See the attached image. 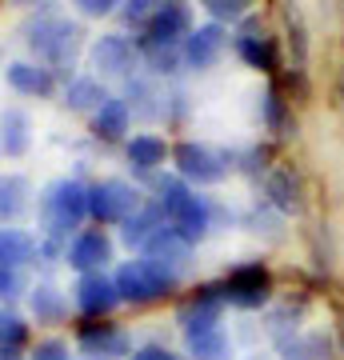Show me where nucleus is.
Returning a JSON list of instances; mask_svg holds the SVG:
<instances>
[{
    "label": "nucleus",
    "mask_w": 344,
    "mask_h": 360,
    "mask_svg": "<svg viewBox=\"0 0 344 360\" xmlns=\"http://www.w3.org/2000/svg\"><path fill=\"white\" fill-rule=\"evenodd\" d=\"M156 193H160L156 205H160V212H165L168 229L180 232L189 245H196V240L208 236L212 212H208V200L196 196V188H189L180 176H165V180H156Z\"/></svg>",
    "instance_id": "1"
},
{
    "label": "nucleus",
    "mask_w": 344,
    "mask_h": 360,
    "mask_svg": "<svg viewBox=\"0 0 344 360\" xmlns=\"http://www.w3.org/2000/svg\"><path fill=\"white\" fill-rule=\"evenodd\" d=\"M37 212H40V229L49 232L52 240H60L72 229H80V220L89 217V188L80 180H68V176L52 180L49 188L40 193Z\"/></svg>",
    "instance_id": "2"
},
{
    "label": "nucleus",
    "mask_w": 344,
    "mask_h": 360,
    "mask_svg": "<svg viewBox=\"0 0 344 360\" xmlns=\"http://www.w3.org/2000/svg\"><path fill=\"white\" fill-rule=\"evenodd\" d=\"M80 25H72V20H64V16H37L32 25L25 28V40L28 49L37 52L40 60H49L52 68H72V60H77L80 52Z\"/></svg>",
    "instance_id": "3"
},
{
    "label": "nucleus",
    "mask_w": 344,
    "mask_h": 360,
    "mask_svg": "<svg viewBox=\"0 0 344 360\" xmlns=\"http://www.w3.org/2000/svg\"><path fill=\"white\" fill-rule=\"evenodd\" d=\"M116 292H120V300H132V304H148V300H156V296H165L177 288L180 276H172V272H165L160 264H153V260H128V264H120L116 269Z\"/></svg>",
    "instance_id": "4"
},
{
    "label": "nucleus",
    "mask_w": 344,
    "mask_h": 360,
    "mask_svg": "<svg viewBox=\"0 0 344 360\" xmlns=\"http://www.w3.org/2000/svg\"><path fill=\"white\" fill-rule=\"evenodd\" d=\"M132 212H141V193L120 176H108L89 188V217L96 224H125Z\"/></svg>",
    "instance_id": "5"
},
{
    "label": "nucleus",
    "mask_w": 344,
    "mask_h": 360,
    "mask_svg": "<svg viewBox=\"0 0 344 360\" xmlns=\"http://www.w3.org/2000/svg\"><path fill=\"white\" fill-rule=\"evenodd\" d=\"M172 160H177L180 180H192V184H220L224 172H229L224 156L212 153L208 144H196V141H180L172 148Z\"/></svg>",
    "instance_id": "6"
},
{
    "label": "nucleus",
    "mask_w": 344,
    "mask_h": 360,
    "mask_svg": "<svg viewBox=\"0 0 344 360\" xmlns=\"http://www.w3.org/2000/svg\"><path fill=\"white\" fill-rule=\"evenodd\" d=\"M144 44H160V49H177L192 37V8L189 4H156L148 25H144Z\"/></svg>",
    "instance_id": "7"
},
{
    "label": "nucleus",
    "mask_w": 344,
    "mask_h": 360,
    "mask_svg": "<svg viewBox=\"0 0 344 360\" xmlns=\"http://www.w3.org/2000/svg\"><path fill=\"white\" fill-rule=\"evenodd\" d=\"M268 288H272V281H268V272L260 269V264H241V269L229 272L220 296H224L229 304H236V309H260L268 300Z\"/></svg>",
    "instance_id": "8"
},
{
    "label": "nucleus",
    "mask_w": 344,
    "mask_h": 360,
    "mask_svg": "<svg viewBox=\"0 0 344 360\" xmlns=\"http://www.w3.org/2000/svg\"><path fill=\"white\" fill-rule=\"evenodd\" d=\"M80 352L89 360H120V356H132V340L128 333L113 328V324H84L80 328Z\"/></svg>",
    "instance_id": "9"
},
{
    "label": "nucleus",
    "mask_w": 344,
    "mask_h": 360,
    "mask_svg": "<svg viewBox=\"0 0 344 360\" xmlns=\"http://www.w3.org/2000/svg\"><path fill=\"white\" fill-rule=\"evenodd\" d=\"M220 309H224V296H217L212 288H204V292H196L192 300L180 304L177 321L184 328V336H200V333L220 328Z\"/></svg>",
    "instance_id": "10"
},
{
    "label": "nucleus",
    "mask_w": 344,
    "mask_h": 360,
    "mask_svg": "<svg viewBox=\"0 0 344 360\" xmlns=\"http://www.w3.org/2000/svg\"><path fill=\"white\" fill-rule=\"evenodd\" d=\"M224 44H229V28L224 25H200V28H192V37L180 44V60L189 68H208V65H217Z\"/></svg>",
    "instance_id": "11"
},
{
    "label": "nucleus",
    "mask_w": 344,
    "mask_h": 360,
    "mask_svg": "<svg viewBox=\"0 0 344 360\" xmlns=\"http://www.w3.org/2000/svg\"><path fill=\"white\" fill-rule=\"evenodd\" d=\"M113 260V240L104 236V229L80 232L77 240L68 245V264L84 276V272H104V264Z\"/></svg>",
    "instance_id": "12"
},
{
    "label": "nucleus",
    "mask_w": 344,
    "mask_h": 360,
    "mask_svg": "<svg viewBox=\"0 0 344 360\" xmlns=\"http://www.w3.org/2000/svg\"><path fill=\"white\" fill-rule=\"evenodd\" d=\"M144 260H153V264H160L165 272H172V276H180V272L189 269V257H192V245L180 236V232H172V229H160L148 240V248L141 252Z\"/></svg>",
    "instance_id": "13"
},
{
    "label": "nucleus",
    "mask_w": 344,
    "mask_h": 360,
    "mask_svg": "<svg viewBox=\"0 0 344 360\" xmlns=\"http://www.w3.org/2000/svg\"><path fill=\"white\" fill-rule=\"evenodd\" d=\"M77 304H80V312H89V316L113 312L116 304H120L116 281L113 276H104V272H84V276L77 281Z\"/></svg>",
    "instance_id": "14"
},
{
    "label": "nucleus",
    "mask_w": 344,
    "mask_h": 360,
    "mask_svg": "<svg viewBox=\"0 0 344 360\" xmlns=\"http://www.w3.org/2000/svg\"><path fill=\"white\" fill-rule=\"evenodd\" d=\"M132 60H136V52H132L128 37H120V32H108V37H101L92 44V65H96L101 77H125L132 68Z\"/></svg>",
    "instance_id": "15"
},
{
    "label": "nucleus",
    "mask_w": 344,
    "mask_h": 360,
    "mask_svg": "<svg viewBox=\"0 0 344 360\" xmlns=\"http://www.w3.org/2000/svg\"><path fill=\"white\" fill-rule=\"evenodd\" d=\"M165 224H168V220H165V212H160V205H141V212H132V217L125 220L120 236H125L128 248L144 252V248H148V240H153Z\"/></svg>",
    "instance_id": "16"
},
{
    "label": "nucleus",
    "mask_w": 344,
    "mask_h": 360,
    "mask_svg": "<svg viewBox=\"0 0 344 360\" xmlns=\"http://www.w3.org/2000/svg\"><path fill=\"white\" fill-rule=\"evenodd\" d=\"M8 84L20 96H49L52 92V68L32 65V60H13L8 65Z\"/></svg>",
    "instance_id": "17"
},
{
    "label": "nucleus",
    "mask_w": 344,
    "mask_h": 360,
    "mask_svg": "<svg viewBox=\"0 0 344 360\" xmlns=\"http://www.w3.org/2000/svg\"><path fill=\"white\" fill-rule=\"evenodd\" d=\"M40 257V245L20 229H0V269H25Z\"/></svg>",
    "instance_id": "18"
},
{
    "label": "nucleus",
    "mask_w": 344,
    "mask_h": 360,
    "mask_svg": "<svg viewBox=\"0 0 344 360\" xmlns=\"http://www.w3.org/2000/svg\"><path fill=\"white\" fill-rule=\"evenodd\" d=\"M28 136H32L28 112L4 108V112H0V148H4V156H25L28 153Z\"/></svg>",
    "instance_id": "19"
},
{
    "label": "nucleus",
    "mask_w": 344,
    "mask_h": 360,
    "mask_svg": "<svg viewBox=\"0 0 344 360\" xmlns=\"http://www.w3.org/2000/svg\"><path fill=\"white\" fill-rule=\"evenodd\" d=\"M281 356L284 360H332V340L324 333L281 336Z\"/></svg>",
    "instance_id": "20"
},
{
    "label": "nucleus",
    "mask_w": 344,
    "mask_h": 360,
    "mask_svg": "<svg viewBox=\"0 0 344 360\" xmlns=\"http://www.w3.org/2000/svg\"><path fill=\"white\" fill-rule=\"evenodd\" d=\"M128 104L125 101H116V96H108V101L92 112V132L96 136H104V141H116V136H125L128 132Z\"/></svg>",
    "instance_id": "21"
},
{
    "label": "nucleus",
    "mask_w": 344,
    "mask_h": 360,
    "mask_svg": "<svg viewBox=\"0 0 344 360\" xmlns=\"http://www.w3.org/2000/svg\"><path fill=\"white\" fill-rule=\"evenodd\" d=\"M165 156H168V144L160 141V136H153V132H141V136L128 141V165H136L141 172L160 168L165 165Z\"/></svg>",
    "instance_id": "22"
},
{
    "label": "nucleus",
    "mask_w": 344,
    "mask_h": 360,
    "mask_svg": "<svg viewBox=\"0 0 344 360\" xmlns=\"http://www.w3.org/2000/svg\"><path fill=\"white\" fill-rule=\"evenodd\" d=\"M28 196H32V188H28L25 176H16V172H0V220L20 217V212L28 208Z\"/></svg>",
    "instance_id": "23"
},
{
    "label": "nucleus",
    "mask_w": 344,
    "mask_h": 360,
    "mask_svg": "<svg viewBox=\"0 0 344 360\" xmlns=\"http://www.w3.org/2000/svg\"><path fill=\"white\" fill-rule=\"evenodd\" d=\"M236 52H241L253 68H265V72L276 68V49H272V40H268L265 32H244V37H236Z\"/></svg>",
    "instance_id": "24"
},
{
    "label": "nucleus",
    "mask_w": 344,
    "mask_h": 360,
    "mask_svg": "<svg viewBox=\"0 0 344 360\" xmlns=\"http://www.w3.org/2000/svg\"><path fill=\"white\" fill-rule=\"evenodd\" d=\"M104 101H108V92H104L101 77H77L64 89V104H68V108H92V112H96Z\"/></svg>",
    "instance_id": "25"
},
{
    "label": "nucleus",
    "mask_w": 344,
    "mask_h": 360,
    "mask_svg": "<svg viewBox=\"0 0 344 360\" xmlns=\"http://www.w3.org/2000/svg\"><path fill=\"white\" fill-rule=\"evenodd\" d=\"M189 340L192 360H232V340L224 336V328H212V333L200 336H184Z\"/></svg>",
    "instance_id": "26"
},
{
    "label": "nucleus",
    "mask_w": 344,
    "mask_h": 360,
    "mask_svg": "<svg viewBox=\"0 0 344 360\" xmlns=\"http://www.w3.org/2000/svg\"><path fill=\"white\" fill-rule=\"evenodd\" d=\"M28 300H32V316H37V321H49V324L64 321V296H60V288H52V284H37Z\"/></svg>",
    "instance_id": "27"
},
{
    "label": "nucleus",
    "mask_w": 344,
    "mask_h": 360,
    "mask_svg": "<svg viewBox=\"0 0 344 360\" xmlns=\"http://www.w3.org/2000/svg\"><path fill=\"white\" fill-rule=\"evenodd\" d=\"M268 200L281 208V212H293V208H300V188H296L293 172L276 168V172L268 176Z\"/></svg>",
    "instance_id": "28"
},
{
    "label": "nucleus",
    "mask_w": 344,
    "mask_h": 360,
    "mask_svg": "<svg viewBox=\"0 0 344 360\" xmlns=\"http://www.w3.org/2000/svg\"><path fill=\"white\" fill-rule=\"evenodd\" d=\"M28 336V324L16 316V312H8V309H0V352H13L20 340Z\"/></svg>",
    "instance_id": "29"
},
{
    "label": "nucleus",
    "mask_w": 344,
    "mask_h": 360,
    "mask_svg": "<svg viewBox=\"0 0 344 360\" xmlns=\"http://www.w3.org/2000/svg\"><path fill=\"white\" fill-rule=\"evenodd\" d=\"M204 8H208V16H212V25H220V20H241L244 16V4H236V0H208V4H204Z\"/></svg>",
    "instance_id": "30"
},
{
    "label": "nucleus",
    "mask_w": 344,
    "mask_h": 360,
    "mask_svg": "<svg viewBox=\"0 0 344 360\" xmlns=\"http://www.w3.org/2000/svg\"><path fill=\"white\" fill-rule=\"evenodd\" d=\"M144 56H148V65H153V72H172V68H177V49L144 44Z\"/></svg>",
    "instance_id": "31"
},
{
    "label": "nucleus",
    "mask_w": 344,
    "mask_h": 360,
    "mask_svg": "<svg viewBox=\"0 0 344 360\" xmlns=\"http://www.w3.org/2000/svg\"><path fill=\"white\" fill-rule=\"evenodd\" d=\"M25 292V272L20 269H0V300H13Z\"/></svg>",
    "instance_id": "32"
},
{
    "label": "nucleus",
    "mask_w": 344,
    "mask_h": 360,
    "mask_svg": "<svg viewBox=\"0 0 344 360\" xmlns=\"http://www.w3.org/2000/svg\"><path fill=\"white\" fill-rule=\"evenodd\" d=\"M32 360H68V345L64 340H40L32 348Z\"/></svg>",
    "instance_id": "33"
},
{
    "label": "nucleus",
    "mask_w": 344,
    "mask_h": 360,
    "mask_svg": "<svg viewBox=\"0 0 344 360\" xmlns=\"http://www.w3.org/2000/svg\"><path fill=\"white\" fill-rule=\"evenodd\" d=\"M116 8V0H80V13L84 16H108Z\"/></svg>",
    "instance_id": "34"
},
{
    "label": "nucleus",
    "mask_w": 344,
    "mask_h": 360,
    "mask_svg": "<svg viewBox=\"0 0 344 360\" xmlns=\"http://www.w3.org/2000/svg\"><path fill=\"white\" fill-rule=\"evenodd\" d=\"M128 360H177V356H172L168 348H136Z\"/></svg>",
    "instance_id": "35"
},
{
    "label": "nucleus",
    "mask_w": 344,
    "mask_h": 360,
    "mask_svg": "<svg viewBox=\"0 0 344 360\" xmlns=\"http://www.w3.org/2000/svg\"><path fill=\"white\" fill-rule=\"evenodd\" d=\"M0 360H20V356H16V352H0Z\"/></svg>",
    "instance_id": "36"
},
{
    "label": "nucleus",
    "mask_w": 344,
    "mask_h": 360,
    "mask_svg": "<svg viewBox=\"0 0 344 360\" xmlns=\"http://www.w3.org/2000/svg\"><path fill=\"white\" fill-rule=\"evenodd\" d=\"M248 360H265V356H248Z\"/></svg>",
    "instance_id": "37"
}]
</instances>
